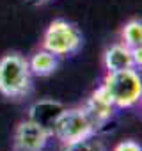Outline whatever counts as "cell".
Instances as JSON below:
<instances>
[{"label":"cell","instance_id":"obj_1","mask_svg":"<svg viewBox=\"0 0 142 151\" xmlns=\"http://www.w3.org/2000/svg\"><path fill=\"white\" fill-rule=\"evenodd\" d=\"M32 89L29 60L20 53H7L0 59V93L7 98H22Z\"/></svg>","mask_w":142,"mask_h":151},{"label":"cell","instance_id":"obj_2","mask_svg":"<svg viewBox=\"0 0 142 151\" xmlns=\"http://www.w3.org/2000/svg\"><path fill=\"white\" fill-rule=\"evenodd\" d=\"M101 87L105 89L115 109H131L138 105L142 96V80L137 69L107 73Z\"/></svg>","mask_w":142,"mask_h":151},{"label":"cell","instance_id":"obj_3","mask_svg":"<svg viewBox=\"0 0 142 151\" xmlns=\"http://www.w3.org/2000/svg\"><path fill=\"white\" fill-rule=\"evenodd\" d=\"M84 39L78 27L66 20H53L43 36V48L55 53L57 57L77 53Z\"/></svg>","mask_w":142,"mask_h":151},{"label":"cell","instance_id":"obj_4","mask_svg":"<svg viewBox=\"0 0 142 151\" xmlns=\"http://www.w3.org/2000/svg\"><path fill=\"white\" fill-rule=\"evenodd\" d=\"M96 133V126L84 110V107L66 109L55 123L53 135L60 140V144H73L82 139H87Z\"/></svg>","mask_w":142,"mask_h":151},{"label":"cell","instance_id":"obj_5","mask_svg":"<svg viewBox=\"0 0 142 151\" xmlns=\"http://www.w3.org/2000/svg\"><path fill=\"white\" fill-rule=\"evenodd\" d=\"M52 133L41 128L29 117L20 121L14 132V149L16 151H43L50 140Z\"/></svg>","mask_w":142,"mask_h":151},{"label":"cell","instance_id":"obj_6","mask_svg":"<svg viewBox=\"0 0 142 151\" xmlns=\"http://www.w3.org/2000/svg\"><path fill=\"white\" fill-rule=\"evenodd\" d=\"M114 103L108 98V94L105 93V89L100 86L96 91H93V94L87 98L84 110L87 112V116L91 117V121L94 123L96 130L101 128L112 116H114Z\"/></svg>","mask_w":142,"mask_h":151},{"label":"cell","instance_id":"obj_7","mask_svg":"<svg viewBox=\"0 0 142 151\" xmlns=\"http://www.w3.org/2000/svg\"><path fill=\"white\" fill-rule=\"evenodd\" d=\"M66 110V107L60 101H53V100H39L36 103L30 105L29 109V119L37 123L41 128H44L46 132H50L53 135V128L57 119L60 117V114Z\"/></svg>","mask_w":142,"mask_h":151},{"label":"cell","instance_id":"obj_8","mask_svg":"<svg viewBox=\"0 0 142 151\" xmlns=\"http://www.w3.org/2000/svg\"><path fill=\"white\" fill-rule=\"evenodd\" d=\"M103 64H105L107 73L124 71V69H137L133 52L124 43H115V45L108 46L105 50V55H103Z\"/></svg>","mask_w":142,"mask_h":151},{"label":"cell","instance_id":"obj_9","mask_svg":"<svg viewBox=\"0 0 142 151\" xmlns=\"http://www.w3.org/2000/svg\"><path fill=\"white\" fill-rule=\"evenodd\" d=\"M29 60V68H30V73L36 75V77H48L52 75L57 68H59V57L48 50H39L36 52Z\"/></svg>","mask_w":142,"mask_h":151},{"label":"cell","instance_id":"obj_10","mask_svg":"<svg viewBox=\"0 0 142 151\" xmlns=\"http://www.w3.org/2000/svg\"><path fill=\"white\" fill-rule=\"evenodd\" d=\"M121 37H123V43L128 48L140 46L142 45V23H140V20L128 22L121 30Z\"/></svg>","mask_w":142,"mask_h":151},{"label":"cell","instance_id":"obj_11","mask_svg":"<svg viewBox=\"0 0 142 151\" xmlns=\"http://www.w3.org/2000/svg\"><path fill=\"white\" fill-rule=\"evenodd\" d=\"M60 151H107V149L101 140H98L94 135H91L87 139L73 142V144H64Z\"/></svg>","mask_w":142,"mask_h":151},{"label":"cell","instance_id":"obj_12","mask_svg":"<svg viewBox=\"0 0 142 151\" xmlns=\"http://www.w3.org/2000/svg\"><path fill=\"white\" fill-rule=\"evenodd\" d=\"M114 151H142V147L135 140H123L114 147Z\"/></svg>","mask_w":142,"mask_h":151},{"label":"cell","instance_id":"obj_13","mask_svg":"<svg viewBox=\"0 0 142 151\" xmlns=\"http://www.w3.org/2000/svg\"><path fill=\"white\" fill-rule=\"evenodd\" d=\"M131 52H133V59H135V66L137 68H140L142 66V48L140 46H137V48H131Z\"/></svg>","mask_w":142,"mask_h":151},{"label":"cell","instance_id":"obj_14","mask_svg":"<svg viewBox=\"0 0 142 151\" xmlns=\"http://www.w3.org/2000/svg\"><path fill=\"white\" fill-rule=\"evenodd\" d=\"M27 2H30V4H44L48 0H27Z\"/></svg>","mask_w":142,"mask_h":151}]
</instances>
